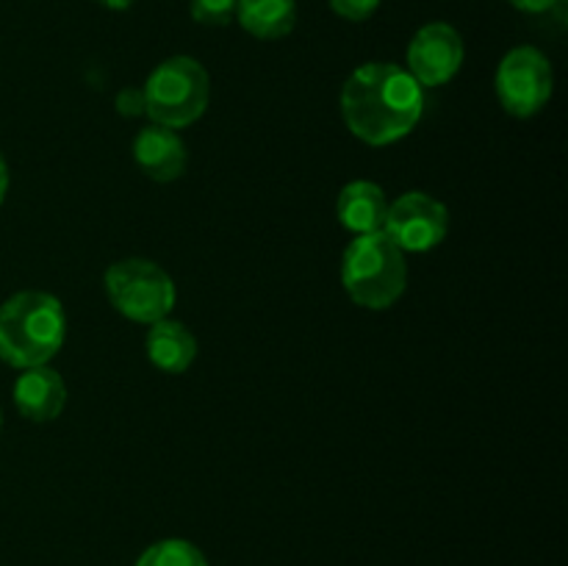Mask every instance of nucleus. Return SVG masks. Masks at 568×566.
Masks as SVG:
<instances>
[{
  "label": "nucleus",
  "instance_id": "nucleus-1",
  "mask_svg": "<svg viewBox=\"0 0 568 566\" xmlns=\"http://www.w3.org/2000/svg\"><path fill=\"white\" fill-rule=\"evenodd\" d=\"M425 114V89L405 67L372 61L342 87V117L349 131L372 148L399 142Z\"/></svg>",
  "mask_w": 568,
  "mask_h": 566
},
{
  "label": "nucleus",
  "instance_id": "nucleus-2",
  "mask_svg": "<svg viewBox=\"0 0 568 566\" xmlns=\"http://www.w3.org/2000/svg\"><path fill=\"white\" fill-rule=\"evenodd\" d=\"M67 316L48 292H17L0 305V358L17 370L44 366L64 344Z\"/></svg>",
  "mask_w": 568,
  "mask_h": 566
},
{
  "label": "nucleus",
  "instance_id": "nucleus-3",
  "mask_svg": "<svg viewBox=\"0 0 568 566\" xmlns=\"http://www.w3.org/2000/svg\"><path fill=\"white\" fill-rule=\"evenodd\" d=\"M342 286L361 309H392L408 286L405 253L383 231L361 233L342 255Z\"/></svg>",
  "mask_w": 568,
  "mask_h": 566
},
{
  "label": "nucleus",
  "instance_id": "nucleus-4",
  "mask_svg": "<svg viewBox=\"0 0 568 566\" xmlns=\"http://www.w3.org/2000/svg\"><path fill=\"white\" fill-rule=\"evenodd\" d=\"M144 92V114L155 122L178 131L197 122L209 109L211 78L205 67L192 55H172L150 72Z\"/></svg>",
  "mask_w": 568,
  "mask_h": 566
},
{
  "label": "nucleus",
  "instance_id": "nucleus-5",
  "mask_svg": "<svg viewBox=\"0 0 568 566\" xmlns=\"http://www.w3.org/2000/svg\"><path fill=\"white\" fill-rule=\"evenodd\" d=\"M103 286L111 305L122 316L142 322V325H153V322L170 316L178 297L170 272L148 259L114 261L105 270Z\"/></svg>",
  "mask_w": 568,
  "mask_h": 566
},
{
  "label": "nucleus",
  "instance_id": "nucleus-6",
  "mask_svg": "<svg viewBox=\"0 0 568 566\" xmlns=\"http://www.w3.org/2000/svg\"><path fill=\"white\" fill-rule=\"evenodd\" d=\"M497 98L514 117H532L549 103L555 87L552 64L538 48H514L497 67Z\"/></svg>",
  "mask_w": 568,
  "mask_h": 566
},
{
  "label": "nucleus",
  "instance_id": "nucleus-7",
  "mask_svg": "<svg viewBox=\"0 0 568 566\" xmlns=\"http://www.w3.org/2000/svg\"><path fill=\"white\" fill-rule=\"evenodd\" d=\"M449 211L427 192H405L388 203L383 233L403 253H427L447 239Z\"/></svg>",
  "mask_w": 568,
  "mask_h": 566
},
{
  "label": "nucleus",
  "instance_id": "nucleus-8",
  "mask_svg": "<svg viewBox=\"0 0 568 566\" xmlns=\"http://www.w3.org/2000/svg\"><path fill=\"white\" fill-rule=\"evenodd\" d=\"M464 67V39L449 22H427L408 44V72L422 89L444 87Z\"/></svg>",
  "mask_w": 568,
  "mask_h": 566
},
{
  "label": "nucleus",
  "instance_id": "nucleus-9",
  "mask_svg": "<svg viewBox=\"0 0 568 566\" xmlns=\"http://www.w3.org/2000/svg\"><path fill=\"white\" fill-rule=\"evenodd\" d=\"M133 159L144 175L159 183H170L186 172L189 155L181 137L172 128L153 122V125L139 131L136 142H133Z\"/></svg>",
  "mask_w": 568,
  "mask_h": 566
},
{
  "label": "nucleus",
  "instance_id": "nucleus-10",
  "mask_svg": "<svg viewBox=\"0 0 568 566\" xmlns=\"http://www.w3.org/2000/svg\"><path fill=\"white\" fill-rule=\"evenodd\" d=\"M67 386L64 377L55 370L44 366H31L22 370L14 383V405L26 420L31 422H53L64 411Z\"/></svg>",
  "mask_w": 568,
  "mask_h": 566
},
{
  "label": "nucleus",
  "instance_id": "nucleus-11",
  "mask_svg": "<svg viewBox=\"0 0 568 566\" xmlns=\"http://www.w3.org/2000/svg\"><path fill=\"white\" fill-rule=\"evenodd\" d=\"M338 222L355 236L361 233H377L386 225L388 198L377 183L372 181H353L338 192L336 203Z\"/></svg>",
  "mask_w": 568,
  "mask_h": 566
},
{
  "label": "nucleus",
  "instance_id": "nucleus-12",
  "mask_svg": "<svg viewBox=\"0 0 568 566\" xmlns=\"http://www.w3.org/2000/svg\"><path fill=\"white\" fill-rule=\"evenodd\" d=\"M144 347L155 370L170 372V375H181L197 358V338L192 336V331L183 322L166 320V316L150 325Z\"/></svg>",
  "mask_w": 568,
  "mask_h": 566
},
{
  "label": "nucleus",
  "instance_id": "nucleus-13",
  "mask_svg": "<svg viewBox=\"0 0 568 566\" xmlns=\"http://www.w3.org/2000/svg\"><path fill=\"white\" fill-rule=\"evenodd\" d=\"M236 20L250 37L272 42L294 31L297 6L294 0H236Z\"/></svg>",
  "mask_w": 568,
  "mask_h": 566
},
{
  "label": "nucleus",
  "instance_id": "nucleus-14",
  "mask_svg": "<svg viewBox=\"0 0 568 566\" xmlns=\"http://www.w3.org/2000/svg\"><path fill=\"white\" fill-rule=\"evenodd\" d=\"M136 566H209V560L192 542L166 538V542H159L144 549Z\"/></svg>",
  "mask_w": 568,
  "mask_h": 566
},
{
  "label": "nucleus",
  "instance_id": "nucleus-15",
  "mask_svg": "<svg viewBox=\"0 0 568 566\" xmlns=\"http://www.w3.org/2000/svg\"><path fill=\"white\" fill-rule=\"evenodd\" d=\"M194 22L211 28H222L236 20V0H189Z\"/></svg>",
  "mask_w": 568,
  "mask_h": 566
},
{
  "label": "nucleus",
  "instance_id": "nucleus-16",
  "mask_svg": "<svg viewBox=\"0 0 568 566\" xmlns=\"http://www.w3.org/2000/svg\"><path fill=\"white\" fill-rule=\"evenodd\" d=\"M377 6H381V0H331V9L349 22L369 20Z\"/></svg>",
  "mask_w": 568,
  "mask_h": 566
},
{
  "label": "nucleus",
  "instance_id": "nucleus-17",
  "mask_svg": "<svg viewBox=\"0 0 568 566\" xmlns=\"http://www.w3.org/2000/svg\"><path fill=\"white\" fill-rule=\"evenodd\" d=\"M144 92L142 89H122L120 94H116V111H120L122 117H142L144 114Z\"/></svg>",
  "mask_w": 568,
  "mask_h": 566
},
{
  "label": "nucleus",
  "instance_id": "nucleus-18",
  "mask_svg": "<svg viewBox=\"0 0 568 566\" xmlns=\"http://www.w3.org/2000/svg\"><path fill=\"white\" fill-rule=\"evenodd\" d=\"M519 11H527V14H544V11L555 9L560 0H510Z\"/></svg>",
  "mask_w": 568,
  "mask_h": 566
},
{
  "label": "nucleus",
  "instance_id": "nucleus-19",
  "mask_svg": "<svg viewBox=\"0 0 568 566\" xmlns=\"http://www.w3.org/2000/svg\"><path fill=\"white\" fill-rule=\"evenodd\" d=\"M98 3L105 6V9H111V11H128L133 3H136V0H98Z\"/></svg>",
  "mask_w": 568,
  "mask_h": 566
},
{
  "label": "nucleus",
  "instance_id": "nucleus-20",
  "mask_svg": "<svg viewBox=\"0 0 568 566\" xmlns=\"http://www.w3.org/2000/svg\"><path fill=\"white\" fill-rule=\"evenodd\" d=\"M6 192H9V166H6L3 155H0V203H3Z\"/></svg>",
  "mask_w": 568,
  "mask_h": 566
},
{
  "label": "nucleus",
  "instance_id": "nucleus-21",
  "mask_svg": "<svg viewBox=\"0 0 568 566\" xmlns=\"http://www.w3.org/2000/svg\"><path fill=\"white\" fill-rule=\"evenodd\" d=\"M0 422H3V416H0Z\"/></svg>",
  "mask_w": 568,
  "mask_h": 566
}]
</instances>
